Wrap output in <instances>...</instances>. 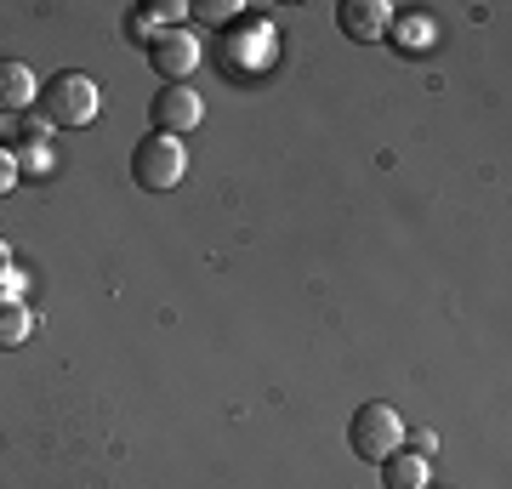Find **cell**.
<instances>
[{"label": "cell", "mask_w": 512, "mask_h": 489, "mask_svg": "<svg viewBox=\"0 0 512 489\" xmlns=\"http://www.w3.org/2000/svg\"><path fill=\"white\" fill-rule=\"evenodd\" d=\"M18 188V160H12V148H0V194H12Z\"/></svg>", "instance_id": "obj_13"}, {"label": "cell", "mask_w": 512, "mask_h": 489, "mask_svg": "<svg viewBox=\"0 0 512 489\" xmlns=\"http://www.w3.org/2000/svg\"><path fill=\"white\" fill-rule=\"evenodd\" d=\"M348 444H353V455H359V461H376V467H382L387 455L404 444L399 410H393V404H365V410L353 416V427H348Z\"/></svg>", "instance_id": "obj_3"}, {"label": "cell", "mask_w": 512, "mask_h": 489, "mask_svg": "<svg viewBox=\"0 0 512 489\" xmlns=\"http://www.w3.org/2000/svg\"><path fill=\"white\" fill-rule=\"evenodd\" d=\"M148 120L160 126V137H188V131L205 120V103L194 86H160L154 91V109H148Z\"/></svg>", "instance_id": "obj_5"}, {"label": "cell", "mask_w": 512, "mask_h": 489, "mask_svg": "<svg viewBox=\"0 0 512 489\" xmlns=\"http://www.w3.org/2000/svg\"><path fill=\"white\" fill-rule=\"evenodd\" d=\"M410 455L433 461V455H439V433H433V427H416V433H410Z\"/></svg>", "instance_id": "obj_12"}, {"label": "cell", "mask_w": 512, "mask_h": 489, "mask_svg": "<svg viewBox=\"0 0 512 489\" xmlns=\"http://www.w3.org/2000/svg\"><path fill=\"white\" fill-rule=\"evenodd\" d=\"M194 18H205V23H228V18H234V6H222V0H205V6H194Z\"/></svg>", "instance_id": "obj_16"}, {"label": "cell", "mask_w": 512, "mask_h": 489, "mask_svg": "<svg viewBox=\"0 0 512 489\" xmlns=\"http://www.w3.org/2000/svg\"><path fill=\"white\" fill-rule=\"evenodd\" d=\"M18 131H23V143H46V131H52V126H46L40 114H23V120H18Z\"/></svg>", "instance_id": "obj_14"}, {"label": "cell", "mask_w": 512, "mask_h": 489, "mask_svg": "<svg viewBox=\"0 0 512 489\" xmlns=\"http://www.w3.org/2000/svg\"><path fill=\"white\" fill-rule=\"evenodd\" d=\"M126 29H131V40H154V12H131Z\"/></svg>", "instance_id": "obj_15"}, {"label": "cell", "mask_w": 512, "mask_h": 489, "mask_svg": "<svg viewBox=\"0 0 512 489\" xmlns=\"http://www.w3.org/2000/svg\"><path fill=\"white\" fill-rule=\"evenodd\" d=\"M336 23H342L348 40H387L393 6H387V0H342V6H336Z\"/></svg>", "instance_id": "obj_6"}, {"label": "cell", "mask_w": 512, "mask_h": 489, "mask_svg": "<svg viewBox=\"0 0 512 489\" xmlns=\"http://www.w3.org/2000/svg\"><path fill=\"white\" fill-rule=\"evenodd\" d=\"M188 171V154H183V137H143L137 143V154H131V177H137V188H154V194H165V188H177Z\"/></svg>", "instance_id": "obj_2"}, {"label": "cell", "mask_w": 512, "mask_h": 489, "mask_svg": "<svg viewBox=\"0 0 512 489\" xmlns=\"http://www.w3.org/2000/svg\"><path fill=\"white\" fill-rule=\"evenodd\" d=\"M29 103H35L29 63H0V109H29Z\"/></svg>", "instance_id": "obj_9"}, {"label": "cell", "mask_w": 512, "mask_h": 489, "mask_svg": "<svg viewBox=\"0 0 512 489\" xmlns=\"http://www.w3.org/2000/svg\"><path fill=\"white\" fill-rule=\"evenodd\" d=\"M12 160H18V177H46V171L57 165L46 143H23V148H12Z\"/></svg>", "instance_id": "obj_11"}, {"label": "cell", "mask_w": 512, "mask_h": 489, "mask_svg": "<svg viewBox=\"0 0 512 489\" xmlns=\"http://www.w3.org/2000/svg\"><path fill=\"white\" fill-rule=\"evenodd\" d=\"M387 40H393L399 52H427V46H433V18H427V12H404V18L387 23Z\"/></svg>", "instance_id": "obj_7"}, {"label": "cell", "mask_w": 512, "mask_h": 489, "mask_svg": "<svg viewBox=\"0 0 512 489\" xmlns=\"http://www.w3.org/2000/svg\"><path fill=\"white\" fill-rule=\"evenodd\" d=\"M35 330V313L23 308L18 296H0V347H23Z\"/></svg>", "instance_id": "obj_10"}, {"label": "cell", "mask_w": 512, "mask_h": 489, "mask_svg": "<svg viewBox=\"0 0 512 489\" xmlns=\"http://www.w3.org/2000/svg\"><path fill=\"white\" fill-rule=\"evenodd\" d=\"M40 103H46V126H52V131H86L97 120V109H103V91H97L92 74L63 69V74L46 80Z\"/></svg>", "instance_id": "obj_1"}, {"label": "cell", "mask_w": 512, "mask_h": 489, "mask_svg": "<svg viewBox=\"0 0 512 489\" xmlns=\"http://www.w3.org/2000/svg\"><path fill=\"white\" fill-rule=\"evenodd\" d=\"M148 63H154V74H160L165 86H188V74L200 69V35L194 29H154V40H148Z\"/></svg>", "instance_id": "obj_4"}, {"label": "cell", "mask_w": 512, "mask_h": 489, "mask_svg": "<svg viewBox=\"0 0 512 489\" xmlns=\"http://www.w3.org/2000/svg\"><path fill=\"white\" fill-rule=\"evenodd\" d=\"M12 268V245H6V239H0V273Z\"/></svg>", "instance_id": "obj_17"}, {"label": "cell", "mask_w": 512, "mask_h": 489, "mask_svg": "<svg viewBox=\"0 0 512 489\" xmlns=\"http://www.w3.org/2000/svg\"><path fill=\"white\" fill-rule=\"evenodd\" d=\"M382 484L387 489H427V461L410 450H393L382 461Z\"/></svg>", "instance_id": "obj_8"}]
</instances>
